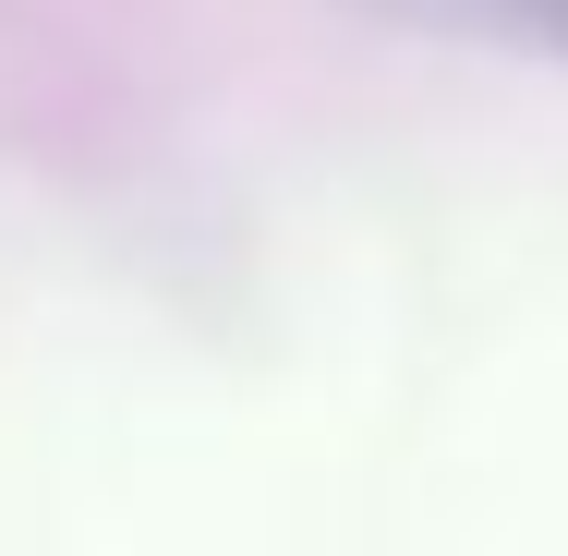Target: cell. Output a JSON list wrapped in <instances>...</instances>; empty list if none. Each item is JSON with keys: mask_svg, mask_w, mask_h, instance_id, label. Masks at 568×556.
<instances>
[{"mask_svg": "<svg viewBox=\"0 0 568 556\" xmlns=\"http://www.w3.org/2000/svg\"><path fill=\"white\" fill-rule=\"evenodd\" d=\"M387 24H424V37H484V49H532L568 61V0H363Z\"/></svg>", "mask_w": 568, "mask_h": 556, "instance_id": "cell-1", "label": "cell"}]
</instances>
